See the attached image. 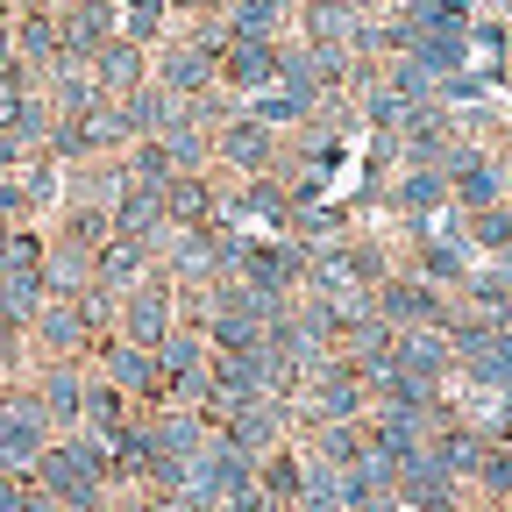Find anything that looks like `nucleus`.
Here are the masks:
<instances>
[{
	"instance_id": "nucleus-1",
	"label": "nucleus",
	"mask_w": 512,
	"mask_h": 512,
	"mask_svg": "<svg viewBox=\"0 0 512 512\" xmlns=\"http://www.w3.org/2000/svg\"><path fill=\"white\" fill-rule=\"evenodd\" d=\"M36 491L57 498L64 512H107L114 498V470H107V448L93 434H57L36 463Z\"/></svg>"
},
{
	"instance_id": "nucleus-2",
	"label": "nucleus",
	"mask_w": 512,
	"mask_h": 512,
	"mask_svg": "<svg viewBox=\"0 0 512 512\" xmlns=\"http://www.w3.org/2000/svg\"><path fill=\"white\" fill-rule=\"evenodd\" d=\"M335 420H370V384L356 377L349 356H328L313 377H306V392L292 399V427H335Z\"/></svg>"
},
{
	"instance_id": "nucleus-3",
	"label": "nucleus",
	"mask_w": 512,
	"mask_h": 512,
	"mask_svg": "<svg viewBox=\"0 0 512 512\" xmlns=\"http://www.w3.org/2000/svg\"><path fill=\"white\" fill-rule=\"evenodd\" d=\"M50 441H57V427H50L43 399L29 392V377L22 384H0V470H8V477H36Z\"/></svg>"
},
{
	"instance_id": "nucleus-4",
	"label": "nucleus",
	"mask_w": 512,
	"mask_h": 512,
	"mask_svg": "<svg viewBox=\"0 0 512 512\" xmlns=\"http://www.w3.org/2000/svg\"><path fill=\"white\" fill-rule=\"evenodd\" d=\"M278 164H285V136H278V128H264L249 107L214 128V171H221V178H235V185L278 178Z\"/></svg>"
},
{
	"instance_id": "nucleus-5",
	"label": "nucleus",
	"mask_w": 512,
	"mask_h": 512,
	"mask_svg": "<svg viewBox=\"0 0 512 512\" xmlns=\"http://www.w3.org/2000/svg\"><path fill=\"white\" fill-rule=\"evenodd\" d=\"M114 335L121 342H136V349H164L171 335H178V285L164 278V271H150L136 292H121V313H114Z\"/></svg>"
},
{
	"instance_id": "nucleus-6",
	"label": "nucleus",
	"mask_w": 512,
	"mask_h": 512,
	"mask_svg": "<svg viewBox=\"0 0 512 512\" xmlns=\"http://www.w3.org/2000/svg\"><path fill=\"white\" fill-rule=\"evenodd\" d=\"M242 491H256V463L242 456L235 441H207L200 456L185 463V498L200 505V512H214V505H228V498H242Z\"/></svg>"
},
{
	"instance_id": "nucleus-7",
	"label": "nucleus",
	"mask_w": 512,
	"mask_h": 512,
	"mask_svg": "<svg viewBox=\"0 0 512 512\" xmlns=\"http://www.w3.org/2000/svg\"><path fill=\"white\" fill-rule=\"evenodd\" d=\"M370 306H377V320L392 335H413V328H441L448 306H456V292H441V285H427L413 271H392V278L370 292Z\"/></svg>"
},
{
	"instance_id": "nucleus-8",
	"label": "nucleus",
	"mask_w": 512,
	"mask_h": 512,
	"mask_svg": "<svg viewBox=\"0 0 512 512\" xmlns=\"http://www.w3.org/2000/svg\"><path fill=\"white\" fill-rule=\"evenodd\" d=\"M100 342H107V335L79 313V299H50V306L36 313V328H29L36 363H93V349H100Z\"/></svg>"
},
{
	"instance_id": "nucleus-9",
	"label": "nucleus",
	"mask_w": 512,
	"mask_h": 512,
	"mask_svg": "<svg viewBox=\"0 0 512 512\" xmlns=\"http://www.w3.org/2000/svg\"><path fill=\"white\" fill-rule=\"evenodd\" d=\"M93 377H100V384H114V392H121L128 406H143V413H157V406H164L157 356H150V349H136V342H121V335H107V342L93 349Z\"/></svg>"
},
{
	"instance_id": "nucleus-10",
	"label": "nucleus",
	"mask_w": 512,
	"mask_h": 512,
	"mask_svg": "<svg viewBox=\"0 0 512 512\" xmlns=\"http://www.w3.org/2000/svg\"><path fill=\"white\" fill-rule=\"evenodd\" d=\"M441 178H448V207L456 214H484V207L505 200V157L484 150V143H456V157L441 164Z\"/></svg>"
},
{
	"instance_id": "nucleus-11",
	"label": "nucleus",
	"mask_w": 512,
	"mask_h": 512,
	"mask_svg": "<svg viewBox=\"0 0 512 512\" xmlns=\"http://www.w3.org/2000/svg\"><path fill=\"white\" fill-rule=\"evenodd\" d=\"M150 79H157L171 100H200V93H214V86H221V57H207L185 29H171V36L150 50Z\"/></svg>"
},
{
	"instance_id": "nucleus-12",
	"label": "nucleus",
	"mask_w": 512,
	"mask_h": 512,
	"mask_svg": "<svg viewBox=\"0 0 512 512\" xmlns=\"http://www.w3.org/2000/svg\"><path fill=\"white\" fill-rule=\"evenodd\" d=\"M377 207L392 214V228H434L441 214H456V207H448V178L441 171H413V164H399L392 178H384Z\"/></svg>"
},
{
	"instance_id": "nucleus-13",
	"label": "nucleus",
	"mask_w": 512,
	"mask_h": 512,
	"mask_svg": "<svg viewBox=\"0 0 512 512\" xmlns=\"http://www.w3.org/2000/svg\"><path fill=\"white\" fill-rule=\"evenodd\" d=\"M50 8H57V36H64V64H93L121 36V0H50Z\"/></svg>"
},
{
	"instance_id": "nucleus-14",
	"label": "nucleus",
	"mask_w": 512,
	"mask_h": 512,
	"mask_svg": "<svg viewBox=\"0 0 512 512\" xmlns=\"http://www.w3.org/2000/svg\"><path fill=\"white\" fill-rule=\"evenodd\" d=\"M29 392L43 399L57 434H79L86 420V392H93V363H29Z\"/></svg>"
},
{
	"instance_id": "nucleus-15",
	"label": "nucleus",
	"mask_w": 512,
	"mask_h": 512,
	"mask_svg": "<svg viewBox=\"0 0 512 512\" xmlns=\"http://www.w3.org/2000/svg\"><path fill=\"white\" fill-rule=\"evenodd\" d=\"M292 36L306 50H335V57H356L363 50V15L342 8V0H299V15H292Z\"/></svg>"
},
{
	"instance_id": "nucleus-16",
	"label": "nucleus",
	"mask_w": 512,
	"mask_h": 512,
	"mask_svg": "<svg viewBox=\"0 0 512 512\" xmlns=\"http://www.w3.org/2000/svg\"><path fill=\"white\" fill-rule=\"evenodd\" d=\"M221 207H228V178H221V171H178V178L164 185L171 228H214Z\"/></svg>"
},
{
	"instance_id": "nucleus-17",
	"label": "nucleus",
	"mask_w": 512,
	"mask_h": 512,
	"mask_svg": "<svg viewBox=\"0 0 512 512\" xmlns=\"http://www.w3.org/2000/svg\"><path fill=\"white\" fill-rule=\"evenodd\" d=\"M15 64L36 79H50L64 64V36H57V8L50 0H22L15 8Z\"/></svg>"
},
{
	"instance_id": "nucleus-18",
	"label": "nucleus",
	"mask_w": 512,
	"mask_h": 512,
	"mask_svg": "<svg viewBox=\"0 0 512 512\" xmlns=\"http://www.w3.org/2000/svg\"><path fill=\"white\" fill-rule=\"evenodd\" d=\"M406 57L420 64L434 86H441V79H456V72H470V22H427V29H413Z\"/></svg>"
},
{
	"instance_id": "nucleus-19",
	"label": "nucleus",
	"mask_w": 512,
	"mask_h": 512,
	"mask_svg": "<svg viewBox=\"0 0 512 512\" xmlns=\"http://www.w3.org/2000/svg\"><path fill=\"white\" fill-rule=\"evenodd\" d=\"M392 370L399 377H420V384H441V392H456V349H448L441 328H413L392 342Z\"/></svg>"
},
{
	"instance_id": "nucleus-20",
	"label": "nucleus",
	"mask_w": 512,
	"mask_h": 512,
	"mask_svg": "<svg viewBox=\"0 0 512 512\" xmlns=\"http://www.w3.org/2000/svg\"><path fill=\"white\" fill-rule=\"evenodd\" d=\"M278 50L285 43H228L221 50V93L256 100L264 86H278Z\"/></svg>"
},
{
	"instance_id": "nucleus-21",
	"label": "nucleus",
	"mask_w": 512,
	"mask_h": 512,
	"mask_svg": "<svg viewBox=\"0 0 512 512\" xmlns=\"http://www.w3.org/2000/svg\"><path fill=\"white\" fill-rule=\"evenodd\" d=\"M86 72H93L100 100H128L136 86H150V50H143V43H128V36H114V43L86 64Z\"/></svg>"
},
{
	"instance_id": "nucleus-22",
	"label": "nucleus",
	"mask_w": 512,
	"mask_h": 512,
	"mask_svg": "<svg viewBox=\"0 0 512 512\" xmlns=\"http://www.w3.org/2000/svg\"><path fill=\"white\" fill-rule=\"evenodd\" d=\"M143 420H150L157 456H171V463H192V456H200V448L214 441L207 413H192V406H157V413H143Z\"/></svg>"
},
{
	"instance_id": "nucleus-23",
	"label": "nucleus",
	"mask_w": 512,
	"mask_h": 512,
	"mask_svg": "<svg viewBox=\"0 0 512 512\" xmlns=\"http://www.w3.org/2000/svg\"><path fill=\"white\" fill-rule=\"evenodd\" d=\"M114 235H121V242H143V249L157 256V249H164V235H171L164 192H143V185H128V192H121V207H114Z\"/></svg>"
},
{
	"instance_id": "nucleus-24",
	"label": "nucleus",
	"mask_w": 512,
	"mask_h": 512,
	"mask_svg": "<svg viewBox=\"0 0 512 512\" xmlns=\"http://www.w3.org/2000/svg\"><path fill=\"white\" fill-rule=\"evenodd\" d=\"M228 43H292V8L285 0H228Z\"/></svg>"
},
{
	"instance_id": "nucleus-25",
	"label": "nucleus",
	"mask_w": 512,
	"mask_h": 512,
	"mask_svg": "<svg viewBox=\"0 0 512 512\" xmlns=\"http://www.w3.org/2000/svg\"><path fill=\"white\" fill-rule=\"evenodd\" d=\"M178 107H185V100H171L157 79H150V86H136V93L121 100V128H128V143H157L164 128L178 121Z\"/></svg>"
},
{
	"instance_id": "nucleus-26",
	"label": "nucleus",
	"mask_w": 512,
	"mask_h": 512,
	"mask_svg": "<svg viewBox=\"0 0 512 512\" xmlns=\"http://www.w3.org/2000/svg\"><path fill=\"white\" fill-rule=\"evenodd\" d=\"M299 448H306V456H320V463H335V470H356V463L370 456V427H363V420L306 427V434H299Z\"/></svg>"
},
{
	"instance_id": "nucleus-27",
	"label": "nucleus",
	"mask_w": 512,
	"mask_h": 512,
	"mask_svg": "<svg viewBox=\"0 0 512 512\" xmlns=\"http://www.w3.org/2000/svg\"><path fill=\"white\" fill-rule=\"evenodd\" d=\"M136 413H143V406H128V399L114 392V384H100V377H93V392H86V420H79V434H93L100 448H114V441H121L128 427H136Z\"/></svg>"
},
{
	"instance_id": "nucleus-28",
	"label": "nucleus",
	"mask_w": 512,
	"mask_h": 512,
	"mask_svg": "<svg viewBox=\"0 0 512 512\" xmlns=\"http://www.w3.org/2000/svg\"><path fill=\"white\" fill-rule=\"evenodd\" d=\"M50 306V285L36 278V271H0V320H8V328H36V313Z\"/></svg>"
},
{
	"instance_id": "nucleus-29",
	"label": "nucleus",
	"mask_w": 512,
	"mask_h": 512,
	"mask_svg": "<svg viewBox=\"0 0 512 512\" xmlns=\"http://www.w3.org/2000/svg\"><path fill=\"white\" fill-rule=\"evenodd\" d=\"M150 271H157V256H150L143 242H121V235H114V242L100 249V285H107L114 299H121V292H136Z\"/></svg>"
},
{
	"instance_id": "nucleus-30",
	"label": "nucleus",
	"mask_w": 512,
	"mask_h": 512,
	"mask_svg": "<svg viewBox=\"0 0 512 512\" xmlns=\"http://www.w3.org/2000/svg\"><path fill=\"white\" fill-rule=\"evenodd\" d=\"M50 235L72 242V249H86V256H100L114 242V214H100V207H57L50 214Z\"/></svg>"
},
{
	"instance_id": "nucleus-31",
	"label": "nucleus",
	"mask_w": 512,
	"mask_h": 512,
	"mask_svg": "<svg viewBox=\"0 0 512 512\" xmlns=\"http://www.w3.org/2000/svg\"><path fill=\"white\" fill-rule=\"evenodd\" d=\"M299 477H306V448L299 441H285L278 456L256 463V491H264L271 505H299Z\"/></svg>"
},
{
	"instance_id": "nucleus-32",
	"label": "nucleus",
	"mask_w": 512,
	"mask_h": 512,
	"mask_svg": "<svg viewBox=\"0 0 512 512\" xmlns=\"http://www.w3.org/2000/svg\"><path fill=\"white\" fill-rule=\"evenodd\" d=\"M157 143L171 150V164H178V171H214V128H200L185 107H178V121L164 128Z\"/></svg>"
},
{
	"instance_id": "nucleus-33",
	"label": "nucleus",
	"mask_w": 512,
	"mask_h": 512,
	"mask_svg": "<svg viewBox=\"0 0 512 512\" xmlns=\"http://www.w3.org/2000/svg\"><path fill=\"white\" fill-rule=\"evenodd\" d=\"M171 29H178V22H171V0H121V36H128V43L157 50Z\"/></svg>"
},
{
	"instance_id": "nucleus-34",
	"label": "nucleus",
	"mask_w": 512,
	"mask_h": 512,
	"mask_svg": "<svg viewBox=\"0 0 512 512\" xmlns=\"http://www.w3.org/2000/svg\"><path fill=\"white\" fill-rule=\"evenodd\" d=\"M50 264V228H8L0 235V271H36Z\"/></svg>"
},
{
	"instance_id": "nucleus-35",
	"label": "nucleus",
	"mask_w": 512,
	"mask_h": 512,
	"mask_svg": "<svg viewBox=\"0 0 512 512\" xmlns=\"http://www.w3.org/2000/svg\"><path fill=\"white\" fill-rule=\"evenodd\" d=\"M463 235H470L477 256H505V249H512V207L498 200V207H484V214H463Z\"/></svg>"
},
{
	"instance_id": "nucleus-36",
	"label": "nucleus",
	"mask_w": 512,
	"mask_h": 512,
	"mask_svg": "<svg viewBox=\"0 0 512 512\" xmlns=\"http://www.w3.org/2000/svg\"><path fill=\"white\" fill-rule=\"evenodd\" d=\"M8 228H43V214H36L22 178H0V235H8Z\"/></svg>"
},
{
	"instance_id": "nucleus-37",
	"label": "nucleus",
	"mask_w": 512,
	"mask_h": 512,
	"mask_svg": "<svg viewBox=\"0 0 512 512\" xmlns=\"http://www.w3.org/2000/svg\"><path fill=\"white\" fill-rule=\"evenodd\" d=\"M29 363H36L29 335H22V328H8V320H0V384H22V377H29Z\"/></svg>"
},
{
	"instance_id": "nucleus-38",
	"label": "nucleus",
	"mask_w": 512,
	"mask_h": 512,
	"mask_svg": "<svg viewBox=\"0 0 512 512\" xmlns=\"http://www.w3.org/2000/svg\"><path fill=\"white\" fill-rule=\"evenodd\" d=\"M36 477H8V470H0V512H36Z\"/></svg>"
},
{
	"instance_id": "nucleus-39",
	"label": "nucleus",
	"mask_w": 512,
	"mask_h": 512,
	"mask_svg": "<svg viewBox=\"0 0 512 512\" xmlns=\"http://www.w3.org/2000/svg\"><path fill=\"white\" fill-rule=\"evenodd\" d=\"M214 15H228V0H171V22L185 29V22H214Z\"/></svg>"
},
{
	"instance_id": "nucleus-40",
	"label": "nucleus",
	"mask_w": 512,
	"mask_h": 512,
	"mask_svg": "<svg viewBox=\"0 0 512 512\" xmlns=\"http://www.w3.org/2000/svg\"><path fill=\"white\" fill-rule=\"evenodd\" d=\"M29 157H36V150H29V143L15 136V128H0V178H15V171H22Z\"/></svg>"
},
{
	"instance_id": "nucleus-41",
	"label": "nucleus",
	"mask_w": 512,
	"mask_h": 512,
	"mask_svg": "<svg viewBox=\"0 0 512 512\" xmlns=\"http://www.w3.org/2000/svg\"><path fill=\"white\" fill-rule=\"evenodd\" d=\"M214 512H278L264 491H242V498H228V505H214Z\"/></svg>"
},
{
	"instance_id": "nucleus-42",
	"label": "nucleus",
	"mask_w": 512,
	"mask_h": 512,
	"mask_svg": "<svg viewBox=\"0 0 512 512\" xmlns=\"http://www.w3.org/2000/svg\"><path fill=\"white\" fill-rule=\"evenodd\" d=\"M505 207H512V157H505Z\"/></svg>"
},
{
	"instance_id": "nucleus-43",
	"label": "nucleus",
	"mask_w": 512,
	"mask_h": 512,
	"mask_svg": "<svg viewBox=\"0 0 512 512\" xmlns=\"http://www.w3.org/2000/svg\"><path fill=\"white\" fill-rule=\"evenodd\" d=\"M285 8H292V15H299V0H285Z\"/></svg>"
}]
</instances>
